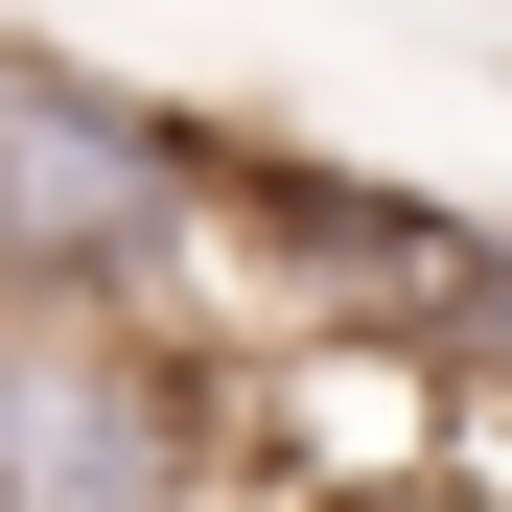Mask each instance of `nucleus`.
<instances>
[{
	"label": "nucleus",
	"mask_w": 512,
	"mask_h": 512,
	"mask_svg": "<svg viewBox=\"0 0 512 512\" xmlns=\"http://www.w3.org/2000/svg\"><path fill=\"white\" fill-rule=\"evenodd\" d=\"M187 233H210V117H140L117 70L0 24V303L163 326L187 303Z\"/></svg>",
	"instance_id": "obj_1"
},
{
	"label": "nucleus",
	"mask_w": 512,
	"mask_h": 512,
	"mask_svg": "<svg viewBox=\"0 0 512 512\" xmlns=\"http://www.w3.org/2000/svg\"><path fill=\"white\" fill-rule=\"evenodd\" d=\"M210 489H233V396L187 326L0 303V512H210Z\"/></svg>",
	"instance_id": "obj_2"
}]
</instances>
